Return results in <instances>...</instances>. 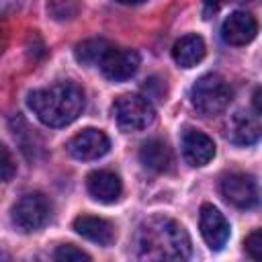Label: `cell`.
I'll use <instances>...</instances> for the list:
<instances>
[{"mask_svg":"<svg viewBox=\"0 0 262 262\" xmlns=\"http://www.w3.org/2000/svg\"><path fill=\"white\" fill-rule=\"evenodd\" d=\"M262 137L260 123L248 113H233L227 123V139L235 145H252Z\"/></svg>","mask_w":262,"mask_h":262,"instance_id":"obj_14","label":"cell"},{"mask_svg":"<svg viewBox=\"0 0 262 262\" xmlns=\"http://www.w3.org/2000/svg\"><path fill=\"white\" fill-rule=\"evenodd\" d=\"M252 104H254L256 113H258V115H262V86L254 90V94H252Z\"/></svg>","mask_w":262,"mask_h":262,"instance_id":"obj_23","label":"cell"},{"mask_svg":"<svg viewBox=\"0 0 262 262\" xmlns=\"http://www.w3.org/2000/svg\"><path fill=\"white\" fill-rule=\"evenodd\" d=\"M231 96H233L231 86L219 74H205L190 88V102L194 111L205 117L223 113L229 106Z\"/></svg>","mask_w":262,"mask_h":262,"instance_id":"obj_3","label":"cell"},{"mask_svg":"<svg viewBox=\"0 0 262 262\" xmlns=\"http://www.w3.org/2000/svg\"><path fill=\"white\" fill-rule=\"evenodd\" d=\"M111 111L117 125L125 131H141L147 125H151L156 119V111L151 102L147 100V96H139V94H121L113 102Z\"/></svg>","mask_w":262,"mask_h":262,"instance_id":"obj_4","label":"cell"},{"mask_svg":"<svg viewBox=\"0 0 262 262\" xmlns=\"http://www.w3.org/2000/svg\"><path fill=\"white\" fill-rule=\"evenodd\" d=\"M0 151H2V162H0V166H2V180L4 182H10L12 176H14V172H16V164H14V160H12V156H10V151H8L6 145H2Z\"/></svg>","mask_w":262,"mask_h":262,"instance_id":"obj_21","label":"cell"},{"mask_svg":"<svg viewBox=\"0 0 262 262\" xmlns=\"http://www.w3.org/2000/svg\"><path fill=\"white\" fill-rule=\"evenodd\" d=\"M29 108L47 127H66L84 111V92L78 84L66 80L47 88H37L27 96Z\"/></svg>","mask_w":262,"mask_h":262,"instance_id":"obj_2","label":"cell"},{"mask_svg":"<svg viewBox=\"0 0 262 262\" xmlns=\"http://www.w3.org/2000/svg\"><path fill=\"white\" fill-rule=\"evenodd\" d=\"M53 258L59 260V262H82V260H90V254H86L84 250L76 248L74 244H63V246H57V250L53 252Z\"/></svg>","mask_w":262,"mask_h":262,"instance_id":"obj_19","label":"cell"},{"mask_svg":"<svg viewBox=\"0 0 262 262\" xmlns=\"http://www.w3.org/2000/svg\"><path fill=\"white\" fill-rule=\"evenodd\" d=\"M221 194L237 209H250L258 203V186L246 172H229L221 178Z\"/></svg>","mask_w":262,"mask_h":262,"instance_id":"obj_6","label":"cell"},{"mask_svg":"<svg viewBox=\"0 0 262 262\" xmlns=\"http://www.w3.org/2000/svg\"><path fill=\"white\" fill-rule=\"evenodd\" d=\"M135 248L141 260H186L192 252L186 229L164 215L149 217L139 225Z\"/></svg>","mask_w":262,"mask_h":262,"instance_id":"obj_1","label":"cell"},{"mask_svg":"<svg viewBox=\"0 0 262 262\" xmlns=\"http://www.w3.org/2000/svg\"><path fill=\"white\" fill-rule=\"evenodd\" d=\"M119 4H127V6H131V4H141V2H145V0H117Z\"/></svg>","mask_w":262,"mask_h":262,"instance_id":"obj_24","label":"cell"},{"mask_svg":"<svg viewBox=\"0 0 262 262\" xmlns=\"http://www.w3.org/2000/svg\"><path fill=\"white\" fill-rule=\"evenodd\" d=\"M68 154L76 160L88 162V160H98L102 158L108 149H111V141L108 137L100 131V129H82L80 133H76L70 141H68Z\"/></svg>","mask_w":262,"mask_h":262,"instance_id":"obj_7","label":"cell"},{"mask_svg":"<svg viewBox=\"0 0 262 262\" xmlns=\"http://www.w3.org/2000/svg\"><path fill=\"white\" fill-rule=\"evenodd\" d=\"M47 10L55 20H72L80 12V0H49Z\"/></svg>","mask_w":262,"mask_h":262,"instance_id":"obj_18","label":"cell"},{"mask_svg":"<svg viewBox=\"0 0 262 262\" xmlns=\"http://www.w3.org/2000/svg\"><path fill=\"white\" fill-rule=\"evenodd\" d=\"M102 74L113 80V82H123L127 78H131L137 68H139V53L133 51V49H127V47H111L102 61L98 63Z\"/></svg>","mask_w":262,"mask_h":262,"instance_id":"obj_8","label":"cell"},{"mask_svg":"<svg viewBox=\"0 0 262 262\" xmlns=\"http://www.w3.org/2000/svg\"><path fill=\"white\" fill-rule=\"evenodd\" d=\"M139 160L147 170L154 172H168L174 164V156L170 145L164 139H147L139 149Z\"/></svg>","mask_w":262,"mask_h":262,"instance_id":"obj_15","label":"cell"},{"mask_svg":"<svg viewBox=\"0 0 262 262\" xmlns=\"http://www.w3.org/2000/svg\"><path fill=\"white\" fill-rule=\"evenodd\" d=\"M180 145H182L184 160L194 168L207 166L215 156V141L207 133H203L199 129H192V127H186L182 131Z\"/></svg>","mask_w":262,"mask_h":262,"instance_id":"obj_9","label":"cell"},{"mask_svg":"<svg viewBox=\"0 0 262 262\" xmlns=\"http://www.w3.org/2000/svg\"><path fill=\"white\" fill-rule=\"evenodd\" d=\"M74 231L84 239H90L98 246H111L115 242V227L111 221L94 215H80L74 219Z\"/></svg>","mask_w":262,"mask_h":262,"instance_id":"obj_13","label":"cell"},{"mask_svg":"<svg viewBox=\"0 0 262 262\" xmlns=\"http://www.w3.org/2000/svg\"><path fill=\"white\" fill-rule=\"evenodd\" d=\"M221 4H223V0H203V16L211 18L221 8Z\"/></svg>","mask_w":262,"mask_h":262,"instance_id":"obj_22","label":"cell"},{"mask_svg":"<svg viewBox=\"0 0 262 262\" xmlns=\"http://www.w3.org/2000/svg\"><path fill=\"white\" fill-rule=\"evenodd\" d=\"M199 225H201V235L207 242V246L211 250H221L229 237V221L223 217V213L205 203L201 207V215H199Z\"/></svg>","mask_w":262,"mask_h":262,"instance_id":"obj_10","label":"cell"},{"mask_svg":"<svg viewBox=\"0 0 262 262\" xmlns=\"http://www.w3.org/2000/svg\"><path fill=\"white\" fill-rule=\"evenodd\" d=\"M244 250L252 260L262 262V227L254 229L246 239H244Z\"/></svg>","mask_w":262,"mask_h":262,"instance_id":"obj_20","label":"cell"},{"mask_svg":"<svg viewBox=\"0 0 262 262\" xmlns=\"http://www.w3.org/2000/svg\"><path fill=\"white\" fill-rule=\"evenodd\" d=\"M205 41L199 35H184L180 37L172 47V57L180 68H194L205 57Z\"/></svg>","mask_w":262,"mask_h":262,"instance_id":"obj_16","label":"cell"},{"mask_svg":"<svg viewBox=\"0 0 262 262\" xmlns=\"http://www.w3.org/2000/svg\"><path fill=\"white\" fill-rule=\"evenodd\" d=\"M258 33V23L250 12L235 10L221 25V37L229 45H246Z\"/></svg>","mask_w":262,"mask_h":262,"instance_id":"obj_11","label":"cell"},{"mask_svg":"<svg viewBox=\"0 0 262 262\" xmlns=\"http://www.w3.org/2000/svg\"><path fill=\"white\" fill-rule=\"evenodd\" d=\"M51 217V203L43 192H27L12 207V223L25 231L41 229Z\"/></svg>","mask_w":262,"mask_h":262,"instance_id":"obj_5","label":"cell"},{"mask_svg":"<svg viewBox=\"0 0 262 262\" xmlns=\"http://www.w3.org/2000/svg\"><path fill=\"white\" fill-rule=\"evenodd\" d=\"M113 45L106 41V39H88V41H82L76 45L74 49V55L80 63L84 66H98L104 57V53L111 49Z\"/></svg>","mask_w":262,"mask_h":262,"instance_id":"obj_17","label":"cell"},{"mask_svg":"<svg viewBox=\"0 0 262 262\" xmlns=\"http://www.w3.org/2000/svg\"><path fill=\"white\" fill-rule=\"evenodd\" d=\"M86 186H88L90 196L98 203H104V205L117 203L121 199V192H123L121 178L115 172H108V170L90 172L88 178H86Z\"/></svg>","mask_w":262,"mask_h":262,"instance_id":"obj_12","label":"cell"}]
</instances>
